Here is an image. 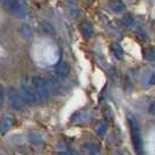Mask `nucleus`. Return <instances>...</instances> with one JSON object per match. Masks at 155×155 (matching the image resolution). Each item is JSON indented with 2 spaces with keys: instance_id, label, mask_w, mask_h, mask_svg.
Instances as JSON below:
<instances>
[{
  "instance_id": "nucleus-20",
  "label": "nucleus",
  "mask_w": 155,
  "mask_h": 155,
  "mask_svg": "<svg viewBox=\"0 0 155 155\" xmlns=\"http://www.w3.org/2000/svg\"><path fill=\"white\" fill-rule=\"evenodd\" d=\"M28 139H29L31 143H39L40 141H41V137H40L39 133H31L28 135Z\"/></svg>"
},
{
  "instance_id": "nucleus-18",
  "label": "nucleus",
  "mask_w": 155,
  "mask_h": 155,
  "mask_svg": "<svg viewBox=\"0 0 155 155\" xmlns=\"http://www.w3.org/2000/svg\"><path fill=\"white\" fill-rule=\"evenodd\" d=\"M20 34L22 35L23 38H28L31 34V28L28 25H22V26L20 27Z\"/></svg>"
},
{
  "instance_id": "nucleus-2",
  "label": "nucleus",
  "mask_w": 155,
  "mask_h": 155,
  "mask_svg": "<svg viewBox=\"0 0 155 155\" xmlns=\"http://www.w3.org/2000/svg\"><path fill=\"white\" fill-rule=\"evenodd\" d=\"M2 5L8 13L16 18H25L27 14L26 6L19 0H2Z\"/></svg>"
},
{
  "instance_id": "nucleus-17",
  "label": "nucleus",
  "mask_w": 155,
  "mask_h": 155,
  "mask_svg": "<svg viewBox=\"0 0 155 155\" xmlns=\"http://www.w3.org/2000/svg\"><path fill=\"white\" fill-rule=\"evenodd\" d=\"M67 5H68V11H69L70 15H71V16H77L78 15L77 6H76L74 2H70V1H68V2H67Z\"/></svg>"
},
{
  "instance_id": "nucleus-10",
  "label": "nucleus",
  "mask_w": 155,
  "mask_h": 155,
  "mask_svg": "<svg viewBox=\"0 0 155 155\" xmlns=\"http://www.w3.org/2000/svg\"><path fill=\"white\" fill-rule=\"evenodd\" d=\"M107 131V123L105 120H99L97 121V124L94 126V132L98 135H104Z\"/></svg>"
},
{
  "instance_id": "nucleus-5",
  "label": "nucleus",
  "mask_w": 155,
  "mask_h": 155,
  "mask_svg": "<svg viewBox=\"0 0 155 155\" xmlns=\"http://www.w3.org/2000/svg\"><path fill=\"white\" fill-rule=\"evenodd\" d=\"M21 94H22L26 104H33V103H35L38 101L36 93L34 91L33 86L29 85L28 83H22L21 84Z\"/></svg>"
},
{
  "instance_id": "nucleus-21",
  "label": "nucleus",
  "mask_w": 155,
  "mask_h": 155,
  "mask_svg": "<svg viewBox=\"0 0 155 155\" xmlns=\"http://www.w3.org/2000/svg\"><path fill=\"white\" fill-rule=\"evenodd\" d=\"M5 101V91H4V87L0 85V106L4 104Z\"/></svg>"
},
{
  "instance_id": "nucleus-7",
  "label": "nucleus",
  "mask_w": 155,
  "mask_h": 155,
  "mask_svg": "<svg viewBox=\"0 0 155 155\" xmlns=\"http://www.w3.org/2000/svg\"><path fill=\"white\" fill-rule=\"evenodd\" d=\"M55 74L58 78H67L70 74V67L68 65V63L65 62H60L56 68H55Z\"/></svg>"
},
{
  "instance_id": "nucleus-15",
  "label": "nucleus",
  "mask_w": 155,
  "mask_h": 155,
  "mask_svg": "<svg viewBox=\"0 0 155 155\" xmlns=\"http://www.w3.org/2000/svg\"><path fill=\"white\" fill-rule=\"evenodd\" d=\"M9 127H11V120L7 119V118H2L0 120V132H7L8 130H9Z\"/></svg>"
},
{
  "instance_id": "nucleus-12",
  "label": "nucleus",
  "mask_w": 155,
  "mask_h": 155,
  "mask_svg": "<svg viewBox=\"0 0 155 155\" xmlns=\"http://www.w3.org/2000/svg\"><path fill=\"white\" fill-rule=\"evenodd\" d=\"M47 86H48V90H49V93H56L58 91V84L56 83V81L53 79V78H47L46 79Z\"/></svg>"
},
{
  "instance_id": "nucleus-13",
  "label": "nucleus",
  "mask_w": 155,
  "mask_h": 155,
  "mask_svg": "<svg viewBox=\"0 0 155 155\" xmlns=\"http://www.w3.org/2000/svg\"><path fill=\"white\" fill-rule=\"evenodd\" d=\"M111 49H112V53L114 54V56H116L117 58H121L123 57L124 50H123V48H121V46L119 43H112Z\"/></svg>"
},
{
  "instance_id": "nucleus-14",
  "label": "nucleus",
  "mask_w": 155,
  "mask_h": 155,
  "mask_svg": "<svg viewBox=\"0 0 155 155\" xmlns=\"http://www.w3.org/2000/svg\"><path fill=\"white\" fill-rule=\"evenodd\" d=\"M143 57H145V60H147L149 62L155 61V50L153 48H146L143 50Z\"/></svg>"
},
{
  "instance_id": "nucleus-8",
  "label": "nucleus",
  "mask_w": 155,
  "mask_h": 155,
  "mask_svg": "<svg viewBox=\"0 0 155 155\" xmlns=\"http://www.w3.org/2000/svg\"><path fill=\"white\" fill-rule=\"evenodd\" d=\"M82 150L87 155H97L101 153V147L93 142H85L82 146Z\"/></svg>"
},
{
  "instance_id": "nucleus-4",
  "label": "nucleus",
  "mask_w": 155,
  "mask_h": 155,
  "mask_svg": "<svg viewBox=\"0 0 155 155\" xmlns=\"http://www.w3.org/2000/svg\"><path fill=\"white\" fill-rule=\"evenodd\" d=\"M128 124L131 127V133H132V140L133 143H134V147L135 149L140 152L141 148H142V141H141V135H140V127L139 124L135 118H133L132 116L128 117Z\"/></svg>"
},
{
  "instance_id": "nucleus-9",
  "label": "nucleus",
  "mask_w": 155,
  "mask_h": 155,
  "mask_svg": "<svg viewBox=\"0 0 155 155\" xmlns=\"http://www.w3.org/2000/svg\"><path fill=\"white\" fill-rule=\"evenodd\" d=\"M109 7L116 12V13H120L125 9V5L121 0H111L109 1Z\"/></svg>"
},
{
  "instance_id": "nucleus-23",
  "label": "nucleus",
  "mask_w": 155,
  "mask_h": 155,
  "mask_svg": "<svg viewBox=\"0 0 155 155\" xmlns=\"http://www.w3.org/2000/svg\"><path fill=\"white\" fill-rule=\"evenodd\" d=\"M55 155H72L70 152H67V150H61V152H57Z\"/></svg>"
},
{
  "instance_id": "nucleus-6",
  "label": "nucleus",
  "mask_w": 155,
  "mask_h": 155,
  "mask_svg": "<svg viewBox=\"0 0 155 155\" xmlns=\"http://www.w3.org/2000/svg\"><path fill=\"white\" fill-rule=\"evenodd\" d=\"M90 118H91V111L87 109H83L81 111L75 112L70 118V121L74 124H82V123L87 121Z\"/></svg>"
},
{
  "instance_id": "nucleus-3",
  "label": "nucleus",
  "mask_w": 155,
  "mask_h": 155,
  "mask_svg": "<svg viewBox=\"0 0 155 155\" xmlns=\"http://www.w3.org/2000/svg\"><path fill=\"white\" fill-rule=\"evenodd\" d=\"M7 98L9 105L15 110H21L26 105V101L23 99L21 92H19L14 87H9L7 91Z\"/></svg>"
},
{
  "instance_id": "nucleus-22",
  "label": "nucleus",
  "mask_w": 155,
  "mask_h": 155,
  "mask_svg": "<svg viewBox=\"0 0 155 155\" xmlns=\"http://www.w3.org/2000/svg\"><path fill=\"white\" fill-rule=\"evenodd\" d=\"M149 112L153 113V114H155V101L150 104V106H149Z\"/></svg>"
},
{
  "instance_id": "nucleus-16",
  "label": "nucleus",
  "mask_w": 155,
  "mask_h": 155,
  "mask_svg": "<svg viewBox=\"0 0 155 155\" xmlns=\"http://www.w3.org/2000/svg\"><path fill=\"white\" fill-rule=\"evenodd\" d=\"M41 27H42V31H45L46 34H48V35H53L54 34V27L49 22H42L41 23Z\"/></svg>"
},
{
  "instance_id": "nucleus-1",
  "label": "nucleus",
  "mask_w": 155,
  "mask_h": 155,
  "mask_svg": "<svg viewBox=\"0 0 155 155\" xmlns=\"http://www.w3.org/2000/svg\"><path fill=\"white\" fill-rule=\"evenodd\" d=\"M31 86L36 93V98L40 101H45L49 98V90L47 86L46 79L41 78L40 76H34L31 78Z\"/></svg>"
},
{
  "instance_id": "nucleus-19",
  "label": "nucleus",
  "mask_w": 155,
  "mask_h": 155,
  "mask_svg": "<svg viewBox=\"0 0 155 155\" xmlns=\"http://www.w3.org/2000/svg\"><path fill=\"white\" fill-rule=\"evenodd\" d=\"M134 19H133L131 15H125L124 18H123V23H124V26H126L127 28H131V27H133L134 26Z\"/></svg>"
},
{
  "instance_id": "nucleus-11",
  "label": "nucleus",
  "mask_w": 155,
  "mask_h": 155,
  "mask_svg": "<svg viewBox=\"0 0 155 155\" xmlns=\"http://www.w3.org/2000/svg\"><path fill=\"white\" fill-rule=\"evenodd\" d=\"M81 31L82 33L85 35V36H91L93 34V28H92V25L89 22V21H83L81 23Z\"/></svg>"
}]
</instances>
